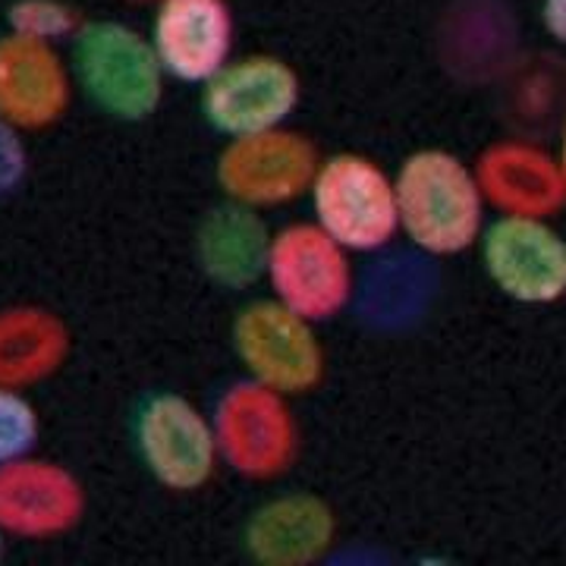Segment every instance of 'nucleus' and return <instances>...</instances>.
I'll list each match as a JSON object with an SVG mask.
<instances>
[{
    "label": "nucleus",
    "instance_id": "1",
    "mask_svg": "<svg viewBox=\"0 0 566 566\" xmlns=\"http://www.w3.org/2000/svg\"><path fill=\"white\" fill-rule=\"evenodd\" d=\"M400 227L431 255H457L482 230V189L450 151H419L397 174Z\"/></svg>",
    "mask_w": 566,
    "mask_h": 566
},
{
    "label": "nucleus",
    "instance_id": "2",
    "mask_svg": "<svg viewBox=\"0 0 566 566\" xmlns=\"http://www.w3.org/2000/svg\"><path fill=\"white\" fill-rule=\"evenodd\" d=\"M73 73L107 117L139 123L158 111L164 66L151 39L123 22H82L73 35Z\"/></svg>",
    "mask_w": 566,
    "mask_h": 566
},
{
    "label": "nucleus",
    "instance_id": "3",
    "mask_svg": "<svg viewBox=\"0 0 566 566\" xmlns=\"http://www.w3.org/2000/svg\"><path fill=\"white\" fill-rule=\"evenodd\" d=\"M318 227L344 249L371 252L394 240L400 227L397 189L368 158L337 155L312 180Z\"/></svg>",
    "mask_w": 566,
    "mask_h": 566
},
{
    "label": "nucleus",
    "instance_id": "4",
    "mask_svg": "<svg viewBox=\"0 0 566 566\" xmlns=\"http://www.w3.org/2000/svg\"><path fill=\"white\" fill-rule=\"evenodd\" d=\"M268 277L277 303L303 315L305 322H324L337 315L353 293L344 245L312 223L286 227L271 240Z\"/></svg>",
    "mask_w": 566,
    "mask_h": 566
},
{
    "label": "nucleus",
    "instance_id": "5",
    "mask_svg": "<svg viewBox=\"0 0 566 566\" xmlns=\"http://www.w3.org/2000/svg\"><path fill=\"white\" fill-rule=\"evenodd\" d=\"M300 102L296 73L277 57L227 63L205 82L202 114L223 136H259L283 123Z\"/></svg>",
    "mask_w": 566,
    "mask_h": 566
},
{
    "label": "nucleus",
    "instance_id": "6",
    "mask_svg": "<svg viewBox=\"0 0 566 566\" xmlns=\"http://www.w3.org/2000/svg\"><path fill=\"white\" fill-rule=\"evenodd\" d=\"M136 447L155 482L170 491H196L214 472V428L180 394H155L139 406Z\"/></svg>",
    "mask_w": 566,
    "mask_h": 566
},
{
    "label": "nucleus",
    "instance_id": "7",
    "mask_svg": "<svg viewBox=\"0 0 566 566\" xmlns=\"http://www.w3.org/2000/svg\"><path fill=\"white\" fill-rule=\"evenodd\" d=\"M245 368L277 394H303L322 378V349L308 322L283 303H255L237 318Z\"/></svg>",
    "mask_w": 566,
    "mask_h": 566
},
{
    "label": "nucleus",
    "instance_id": "8",
    "mask_svg": "<svg viewBox=\"0 0 566 566\" xmlns=\"http://www.w3.org/2000/svg\"><path fill=\"white\" fill-rule=\"evenodd\" d=\"M491 281L520 303H554L566 293V243L532 214H510L485 230Z\"/></svg>",
    "mask_w": 566,
    "mask_h": 566
},
{
    "label": "nucleus",
    "instance_id": "9",
    "mask_svg": "<svg viewBox=\"0 0 566 566\" xmlns=\"http://www.w3.org/2000/svg\"><path fill=\"white\" fill-rule=\"evenodd\" d=\"M151 44L164 73L180 82H208L227 66L233 48V13L227 0H161Z\"/></svg>",
    "mask_w": 566,
    "mask_h": 566
},
{
    "label": "nucleus",
    "instance_id": "10",
    "mask_svg": "<svg viewBox=\"0 0 566 566\" xmlns=\"http://www.w3.org/2000/svg\"><path fill=\"white\" fill-rule=\"evenodd\" d=\"M315 170V151L300 136L259 133L237 139L221 158L223 189L245 205H277L303 192Z\"/></svg>",
    "mask_w": 566,
    "mask_h": 566
},
{
    "label": "nucleus",
    "instance_id": "11",
    "mask_svg": "<svg viewBox=\"0 0 566 566\" xmlns=\"http://www.w3.org/2000/svg\"><path fill=\"white\" fill-rule=\"evenodd\" d=\"M70 102V80L51 41L10 32L0 39V114L35 129L61 117Z\"/></svg>",
    "mask_w": 566,
    "mask_h": 566
},
{
    "label": "nucleus",
    "instance_id": "12",
    "mask_svg": "<svg viewBox=\"0 0 566 566\" xmlns=\"http://www.w3.org/2000/svg\"><path fill=\"white\" fill-rule=\"evenodd\" d=\"M82 513V491L70 472L51 463H17L0 469V526L17 535H54Z\"/></svg>",
    "mask_w": 566,
    "mask_h": 566
},
{
    "label": "nucleus",
    "instance_id": "13",
    "mask_svg": "<svg viewBox=\"0 0 566 566\" xmlns=\"http://www.w3.org/2000/svg\"><path fill=\"white\" fill-rule=\"evenodd\" d=\"M268 227L243 205H227L205 218L199 230V259L211 281L245 286L268 268Z\"/></svg>",
    "mask_w": 566,
    "mask_h": 566
},
{
    "label": "nucleus",
    "instance_id": "14",
    "mask_svg": "<svg viewBox=\"0 0 566 566\" xmlns=\"http://www.w3.org/2000/svg\"><path fill=\"white\" fill-rule=\"evenodd\" d=\"M245 538L264 564H305L331 542V513L312 497H286L259 510Z\"/></svg>",
    "mask_w": 566,
    "mask_h": 566
},
{
    "label": "nucleus",
    "instance_id": "15",
    "mask_svg": "<svg viewBox=\"0 0 566 566\" xmlns=\"http://www.w3.org/2000/svg\"><path fill=\"white\" fill-rule=\"evenodd\" d=\"M488 192L516 214H538L557 205L560 180L554 177L547 158L526 148H497L485 161Z\"/></svg>",
    "mask_w": 566,
    "mask_h": 566
},
{
    "label": "nucleus",
    "instance_id": "16",
    "mask_svg": "<svg viewBox=\"0 0 566 566\" xmlns=\"http://www.w3.org/2000/svg\"><path fill=\"white\" fill-rule=\"evenodd\" d=\"M249 387L237 390L233 400L227 403V412H233L237 419H223L227 424V453L233 457L237 469L255 472V475H268L274 469H281L277 460L271 457V450L264 447L262 428L281 422L283 409L271 397L262 394H245Z\"/></svg>",
    "mask_w": 566,
    "mask_h": 566
},
{
    "label": "nucleus",
    "instance_id": "17",
    "mask_svg": "<svg viewBox=\"0 0 566 566\" xmlns=\"http://www.w3.org/2000/svg\"><path fill=\"white\" fill-rule=\"evenodd\" d=\"M39 412L20 390L0 385V469L32 453L39 441Z\"/></svg>",
    "mask_w": 566,
    "mask_h": 566
},
{
    "label": "nucleus",
    "instance_id": "18",
    "mask_svg": "<svg viewBox=\"0 0 566 566\" xmlns=\"http://www.w3.org/2000/svg\"><path fill=\"white\" fill-rule=\"evenodd\" d=\"M10 32H20L29 39L57 41L66 35H76L82 22L73 7L61 0H20L10 7Z\"/></svg>",
    "mask_w": 566,
    "mask_h": 566
},
{
    "label": "nucleus",
    "instance_id": "19",
    "mask_svg": "<svg viewBox=\"0 0 566 566\" xmlns=\"http://www.w3.org/2000/svg\"><path fill=\"white\" fill-rule=\"evenodd\" d=\"M17 129V123L0 114V199L17 192L29 174V151Z\"/></svg>",
    "mask_w": 566,
    "mask_h": 566
},
{
    "label": "nucleus",
    "instance_id": "20",
    "mask_svg": "<svg viewBox=\"0 0 566 566\" xmlns=\"http://www.w3.org/2000/svg\"><path fill=\"white\" fill-rule=\"evenodd\" d=\"M542 22L554 39L566 44V0H542Z\"/></svg>",
    "mask_w": 566,
    "mask_h": 566
},
{
    "label": "nucleus",
    "instance_id": "21",
    "mask_svg": "<svg viewBox=\"0 0 566 566\" xmlns=\"http://www.w3.org/2000/svg\"><path fill=\"white\" fill-rule=\"evenodd\" d=\"M560 174H564V186H566V129H564V151H560Z\"/></svg>",
    "mask_w": 566,
    "mask_h": 566
},
{
    "label": "nucleus",
    "instance_id": "22",
    "mask_svg": "<svg viewBox=\"0 0 566 566\" xmlns=\"http://www.w3.org/2000/svg\"><path fill=\"white\" fill-rule=\"evenodd\" d=\"M3 551H7V542H3V526H0V560H3Z\"/></svg>",
    "mask_w": 566,
    "mask_h": 566
}]
</instances>
